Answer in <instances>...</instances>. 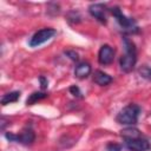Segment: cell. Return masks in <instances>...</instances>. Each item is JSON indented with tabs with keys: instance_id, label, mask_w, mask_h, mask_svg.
Masks as SVG:
<instances>
[{
	"instance_id": "6da1fadb",
	"label": "cell",
	"mask_w": 151,
	"mask_h": 151,
	"mask_svg": "<svg viewBox=\"0 0 151 151\" xmlns=\"http://www.w3.org/2000/svg\"><path fill=\"white\" fill-rule=\"evenodd\" d=\"M123 42H124L125 54L122 55L119 60V66L123 72L129 73L134 68V65L137 63V51H136L134 44L129 38H124Z\"/></svg>"
},
{
	"instance_id": "7a4b0ae2",
	"label": "cell",
	"mask_w": 151,
	"mask_h": 151,
	"mask_svg": "<svg viewBox=\"0 0 151 151\" xmlns=\"http://www.w3.org/2000/svg\"><path fill=\"white\" fill-rule=\"evenodd\" d=\"M140 107L136 104H129L124 109L119 111V113L116 117V120L118 124L123 125H134L138 122Z\"/></svg>"
},
{
	"instance_id": "3957f363",
	"label": "cell",
	"mask_w": 151,
	"mask_h": 151,
	"mask_svg": "<svg viewBox=\"0 0 151 151\" xmlns=\"http://www.w3.org/2000/svg\"><path fill=\"white\" fill-rule=\"evenodd\" d=\"M111 12V14L116 18V20L118 21V24L120 25L122 28H124L127 32H137L138 27L136 25V21L131 18H127L126 15L123 14V12L120 11L119 7H112L111 9H109Z\"/></svg>"
},
{
	"instance_id": "277c9868",
	"label": "cell",
	"mask_w": 151,
	"mask_h": 151,
	"mask_svg": "<svg viewBox=\"0 0 151 151\" xmlns=\"http://www.w3.org/2000/svg\"><path fill=\"white\" fill-rule=\"evenodd\" d=\"M57 34V31L54 28H42L40 31H38L37 33L33 34V37L29 40V46L31 47H37L44 42H46L47 40H50L51 38H53Z\"/></svg>"
},
{
	"instance_id": "5b68a950",
	"label": "cell",
	"mask_w": 151,
	"mask_h": 151,
	"mask_svg": "<svg viewBox=\"0 0 151 151\" xmlns=\"http://www.w3.org/2000/svg\"><path fill=\"white\" fill-rule=\"evenodd\" d=\"M106 11L107 7L104 4H92L88 6V13L101 24H106Z\"/></svg>"
},
{
	"instance_id": "8992f818",
	"label": "cell",
	"mask_w": 151,
	"mask_h": 151,
	"mask_svg": "<svg viewBox=\"0 0 151 151\" xmlns=\"http://www.w3.org/2000/svg\"><path fill=\"white\" fill-rule=\"evenodd\" d=\"M114 59V48L110 45H103L98 52V61L101 65H110Z\"/></svg>"
},
{
	"instance_id": "52a82bcc",
	"label": "cell",
	"mask_w": 151,
	"mask_h": 151,
	"mask_svg": "<svg viewBox=\"0 0 151 151\" xmlns=\"http://www.w3.org/2000/svg\"><path fill=\"white\" fill-rule=\"evenodd\" d=\"M125 146L131 151H147L151 145L146 139L136 138V139L125 140Z\"/></svg>"
},
{
	"instance_id": "ba28073f",
	"label": "cell",
	"mask_w": 151,
	"mask_h": 151,
	"mask_svg": "<svg viewBox=\"0 0 151 151\" xmlns=\"http://www.w3.org/2000/svg\"><path fill=\"white\" fill-rule=\"evenodd\" d=\"M35 140V133L31 127H25L20 134H17V142L24 145H31Z\"/></svg>"
},
{
	"instance_id": "9c48e42d",
	"label": "cell",
	"mask_w": 151,
	"mask_h": 151,
	"mask_svg": "<svg viewBox=\"0 0 151 151\" xmlns=\"http://www.w3.org/2000/svg\"><path fill=\"white\" fill-rule=\"evenodd\" d=\"M91 71H92L91 65L88 63H86V61H81L76 66L74 76L77 78H79V79H84V78H87L91 74Z\"/></svg>"
},
{
	"instance_id": "30bf717a",
	"label": "cell",
	"mask_w": 151,
	"mask_h": 151,
	"mask_svg": "<svg viewBox=\"0 0 151 151\" xmlns=\"http://www.w3.org/2000/svg\"><path fill=\"white\" fill-rule=\"evenodd\" d=\"M93 81L96 84H98L99 86H106L112 83V77L100 70H97L93 73Z\"/></svg>"
},
{
	"instance_id": "8fae6325",
	"label": "cell",
	"mask_w": 151,
	"mask_h": 151,
	"mask_svg": "<svg viewBox=\"0 0 151 151\" xmlns=\"http://www.w3.org/2000/svg\"><path fill=\"white\" fill-rule=\"evenodd\" d=\"M120 136L127 140V139H136V138H140V131L136 127H132V126H129V127H125L120 131Z\"/></svg>"
},
{
	"instance_id": "7c38bea8",
	"label": "cell",
	"mask_w": 151,
	"mask_h": 151,
	"mask_svg": "<svg viewBox=\"0 0 151 151\" xmlns=\"http://www.w3.org/2000/svg\"><path fill=\"white\" fill-rule=\"evenodd\" d=\"M20 98V92L19 91H13V92H9L7 94H4L1 97V104L2 105H7V104H11V103H15L18 101Z\"/></svg>"
},
{
	"instance_id": "4fadbf2b",
	"label": "cell",
	"mask_w": 151,
	"mask_h": 151,
	"mask_svg": "<svg viewBox=\"0 0 151 151\" xmlns=\"http://www.w3.org/2000/svg\"><path fill=\"white\" fill-rule=\"evenodd\" d=\"M46 97H47V94H46L45 92H33V93L29 94V97L27 98L26 104H27V105H33V104H35L37 101H39V100H41V99H45Z\"/></svg>"
},
{
	"instance_id": "5bb4252c",
	"label": "cell",
	"mask_w": 151,
	"mask_h": 151,
	"mask_svg": "<svg viewBox=\"0 0 151 151\" xmlns=\"http://www.w3.org/2000/svg\"><path fill=\"white\" fill-rule=\"evenodd\" d=\"M138 73H139V76H140L142 78H144V79L151 81V66H149V65H143V66H140L139 70H138Z\"/></svg>"
},
{
	"instance_id": "9a60e30c",
	"label": "cell",
	"mask_w": 151,
	"mask_h": 151,
	"mask_svg": "<svg viewBox=\"0 0 151 151\" xmlns=\"http://www.w3.org/2000/svg\"><path fill=\"white\" fill-rule=\"evenodd\" d=\"M70 92L74 96V97H78V98H83V93L80 91V88L77 86V85H72L70 87Z\"/></svg>"
},
{
	"instance_id": "2e32d148",
	"label": "cell",
	"mask_w": 151,
	"mask_h": 151,
	"mask_svg": "<svg viewBox=\"0 0 151 151\" xmlns=\"http://www.w3.org/2000/svg\"><path fill=\"white\" fill-rule=\"evenodd\" d=\"M120 150H122V145L117 143H109L106 145V151H120Z\"/></svg>"
},
{
	"instance_id": "e0dca14e",
	"label": "cell",
	"mask_w": 151,
	"mask_h": 151,
	"mask_svg": "<svg viewBox=\"0 0 151 151\" xmlns=\"http://www.w3.org/2000/svg\"><path fill=\"white\" fill-rule=\"evenodd\" d=\"M65 54L71 59V60H73V61H78V59H79V55H78V53L76 52V51H65Z\"/></svg>"
},
{
	"instance_id": "ac0fdd59",
	"label": "cell",
	"mask_w": 151,
	"mask_h": 151,
	"mask_svg": "<svg viewBox=\"0 0 151 151\" xmlns=\"http://www.w3.org/2000/svg\"><path fill=\"white\" fill-rule=\"evenodd\" d=\"M39 81H40V85H41V88H42V90L47 88L48 81H47V79H46L44 76H40V77H39Z\"/></svg>"
},
{
	"instance_id": "d6986e66",
	"label": "cell",
	"mask_w": 151,
	"mask_h": 151,
	"mask_svg": "<svg viewBox=\"0 0 151 151\" xmlns=\"http://www.w3.org/2000/svg\"><path fill=\"white\" fill-rule=\"evenodd\" d=\"M5 137H6L9 142H17V134H14V133L6 132V133H5Z\"/></svg>"
}]
</instances>
